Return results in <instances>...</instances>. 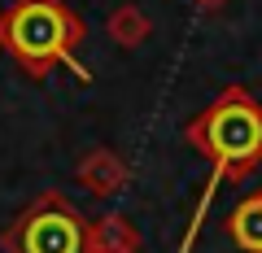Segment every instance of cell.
Masks as SVG:
<instances>
[{"label": "cell", "mask_w": 262, "mask_h": 253, "mask_svg": "<svg viewBox=\"0 0 262 253\" xmlns=\"http://www.w3.org/2000/svg\"><path fill=\"white\" fill-rule=\"evenodd\" d=\"M184 140L210 162L206 192H201V201L192 210V223H188L184 240H179V253H192V240L201 232V223H206V210L214 201L219 183H227V179H249L262 166V105L245 87H227L196 118H188Z\"/></svg>", "instance_id": "6da1fadb"}, {"label": "cell", "mask_w": 262, "mask_h": 253, "mask_svg": "<svg viewBox=\"0 0 262 253\" xmlns=\"http://www.w3.org/2000/svg\"><path fill=\"white\" fill-rule=\"evenodd\" d=\"M144 35H149V18H144V13L136 9V5H122V9L110 18V39H114V44L136 48Z\"/></svg>", "instance_id": "52a82bcc"}, {"label": "cell", "mask_w": 262, "mask_h": 253, "mask_svg": "<svg viewBox=\"0 0 262 253\" xmlns=\"http://www.w3.org/2000/svg\"><path fill=\"white\" fill-rule=\"evenodd\" d=\"M96 218H88L61 192H44L31 205H22L0 227L5 253H92Z\"/></svg>", "instance_id": "3957f363"}, {"label": "cell", "mask_w": 262, "mask_h": 253, "mask_svg": "<svg viewBox=\"0 0 262 253\" xmlns=\"http://www.w3.org/2000/svg\"><path fill=\"white\" fill-rule=\"evenodd\" d=\"M227 236H232L236 249H245V253H262V192L245 197L241 205L227 214Z\"/></svg>", "instance_id": "5b68a950"}, {"label": "cell", "mask_w": 262, "mask_h": 253, "mask_svg": "<svg viewBox=\"0 0 262 253\" xmlns=\"http://www.w3.org/2000/svg\"><path fill=\"white\" fill-rule=\"evenodd\" d=\"M201 5H219V0H201Z\"/></svg>", "instance_id": "ba28073f"}, {"label": "cell", "mask_w": 262, "mask_h": 253, "mask_svg": "<svg viewBox=\"0 0 262 253\" xmlns=\"http://www.w3.org/2000/svg\"><path fill=\"white\" fill-rule=\"evenodd\" d=\"M83 44V22L61 0H13L0 13V48L27 70L31 79H48L57 66L88 83V66L75 48Z\"/></svg>", "instance_id": "7a4b0ae2"}, {"label": "cell", "mask_w": 262, "mask_h": 253, "mask_svg": "<svg viewBox=\"0 0 262 253\" xmlns=\"http://www.w3.org/2000/svg\"><path fill=\"white\" fill-rule=\"evenodd\" d=\"M75 175H79V183H83L92 197H114V192L127 183V166H122L110 149H92L83 162H79Z\"/></svg>", "instance_id": "277c9868"}, {"label": "cell", "mask_w": 262, "mask_h": 253, "mask_svg": "<svg viewBox=\"0 0 262 253\" xmlns=\"http://www.w3.org/2000/svg\"><path fill=\"white\" fill-rule=\"evenodd\" d=\"M92 253H140V240H136V232H131L127 218L105 214V218H96V244H92Z\"/></svg>", "instance_id": "8992f818"}]
</instances>
